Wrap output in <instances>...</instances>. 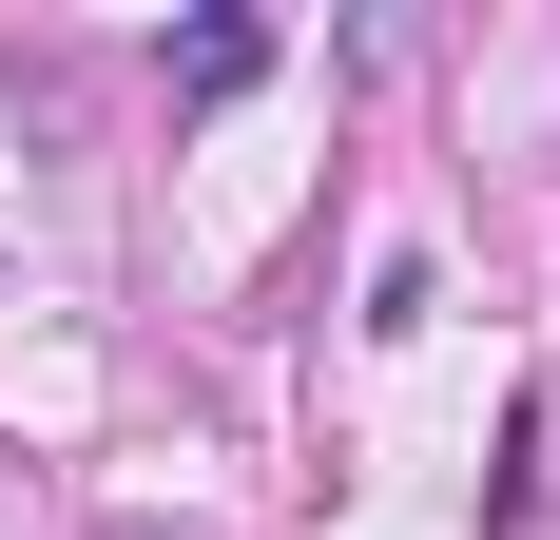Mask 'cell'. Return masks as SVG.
<instances>
[{
    "instance_id": "1",
    "label": "cell",
    "mask_w": 560,
    "mask_h": 540,
    "mask_svg": "<svg viewBox=\"0 0 560 540\" xmlns=\"http://www.w3.org/2000/svg\"><path fill=\"white\" fill-rule=\"evenodd\" d=\"M194 97H232V78H271V20H194V58H174Z\"/></svg>"
}]
</instances>
